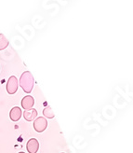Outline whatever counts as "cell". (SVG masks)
<instances>
[{
	"label": "cell",
	"instance_id": "cell-1",
	"mask_svg": "<svg viewBox=\"0 0 133 153\" xmlns=\"http://www.w3.org/2000/svg\"><path fill=\"white\" fill-rule=\"evenodd\" d=\"M35 85V79L34 76L30 71L23 72L20 78V86L26 94H30L33 91Z\"/></svg>",
	"mask_w": 133,
	"mask_h": 153
},
{
	"label": "cell",
	"instance_id": "cell-2",
	"mask_svg": "<svg viewBox=\"0 0 133 153\" xmlns=\"http://www.w3.org/2000/svg\"><path fill=\"white\" fill-rule=\"evenodd\" d=\"M18 79L15 76H11L7 82V91L10 94H16L18 91Z\"/></svg>",
	"mask_w": 133,
	"mask_h": 153
},
{
	"label": "cell",
	"instance_id": "cell-3",
	"mask_svg": "<svg viewBox=\"0 0 133 153\" xmlns=\"http://www.w3.org/2000/svg\"><path fill=\"white\" fill-rule=\"evenodd\" d=\"M48 127V120L44 117H38L34 121V128L37 133H42Z\"/></svg>",
	"mask_w": 133,
	"mask_h": 153
},
{
	"label": "cell",
	"instance_id": "cell-4",
	"mask_svg": "<svg viewBox=\"0 0 133 153\" xmlns=\"http://www.w3.org/2000/svg\"><path fill=\"white\" fill-rule=\"evenodd\" d=\"M34 105H35V99L33 96L26 95L22 98L21 106H22V108H24V110H28V109L33 108Z\"/></svg>",
	"mask_w": 133,
	"mask_h": 153
},
{
	"label": "cell",
	"instance_id": "cell-5",
	"mask_svg": "<svg viewBox=\"0 0 133 153\" xmlns=\"http://www.w3.org/2000/svg\"><path fill=\"white\" fill-rule=\"evenodd\" d=\"M26 149L29 153H37L39 149V142L35 138H31L26 144Z\"/></svg>",
	"mask_w": 133,
	"mask_h": 153
},
{
	"label": "cell",
	"instance_id": "cell-6",
	"mask_svg": "<svg viewBox=\"0 0 133 153\" xmlns=\"http://www.w3.org/2000/svg\"><path fill=\"white\" fill-rule=\"evenodd\" d=\"M21 117V109L19 106H14L10 112V118L12 121H18Z\"/></svg>",
	"mask_w": 133,
	"mask_h": 153
},
{
	"label": "cell",
	"instance_id": "cell-7",
	"mask_svg": "<svg viewBox=\"0 0 133 153\" xmlns=\"http://www.w3.org/2000/svg\"><path fill=\"white\" fill-rule=\"evenodd\" d=\"M36 117H37V111L35 108L24 110V113H23V118H24L27 121H32V120H35Z\"/></svg>",
	"mask_w": 133,
	"mask_h": 153
},
{
	"label": "cell",
	"instance_id": "cell-8",
	"mask_svg": "<svg viewBox=\"0 0 133 153\" xmlns=\"http://www.w3.org/2000/svg\"><path fill=\"white\" fill-rule=\"evenodd\" d=\"M43 115L46 117V118H48V119H53L54 117H55V114H54L52 108H50V105L48 106H46V108H44L43 110Z\"/></svg>",
	"mask_w": 133,
	"mask_h": 153
},
{
	"label": "cell",
	"instance_id": "cell-9",
	"mask_svg": "<svg viewBox=\"0 0 133 153\" xmlns=\"http://www.w3.org/2000/svg\"><path fill=\"white\" fill-rule=\"evenodd\" d=\"M9 44L10 42L7 40V38L3 34H0V51L5 50L9 46Z\"/></svg>",
	"mask_w": 133,
	"mask_h": 153
},
{
	"label": "cell",
	"instance_id": "cell-10",
	"mask_svg": "<svg viewBox=\"0 0 133 153\" xmlns=\"http://www.w3.org/2000/svg\"><path fill=\"white\" fill-rule=\"evenodd\" d=\"M19 153H24V152H19Z\"/></svg>",
	"mask_w": 133,
	"mask_h": 153
},
{
	"label": "cell",
	"instance_id": "cell-11",
	"mask_svg": "<svg viewBox=\"0 0 133 153\" xmlns=\"http://www.w3.org/2000/svg\"><path fill=\"white\" fill-rule=\"evenodd\" d=\"M62 153H64V152H62Z\"/></svg>",
	"mask_w": 133,
	"mask_h": 153
}]
</instances>
